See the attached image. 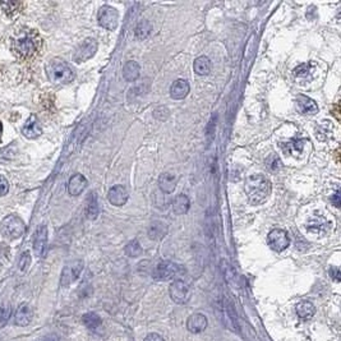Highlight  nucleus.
Returning a JSON list of instances; mask_svg holds the SVG:
<instances>
[{
	"mask_svg": "<svg viewBox=\"0 0 341 341\" xmlns=\"http://www.w3.org/2000/svg\"><path fill=\"white\" fill-rule=\"evenodd\" d=\"M267 243L276 252H283L290 245V238L283 229H274L267 236Z\"/></svg>",
	"mask_w": 341,
	"mask_h": 341,
	"instance_id": "1a4fd4ad",
	"label": "nucleus"
},
{
	"mask_svg": "<svg viewBox=\"0 0 341 341\" xmlns=\"http://www.w3.org/2000/svg\"><path fill=\"white\" fill-rule=\"evenodd\" d=\"M331 201H332V202L335 203L336 207H338V206H340V192H336L335 196H333V197L331 198Z\"/></svg>",
	"mask_w": 341,
	"mask_h": 341,
	"instance_id": "79ce46f5",
	"label": "nucleus"
},
{
	"mask_svg": "<svg viewBox=\"0 0 341 341\" xmlns=\"http://www.w3.org/2000/svg\"><path fill=\"white\" fill-rule=\"evenodd\" d=\"M97 51V41L94 39H86L79 46L75 49L74 54H73V60L75 63H83V61L89 60L92 56L96 54Z\"/></svg>",
	"mask_w": 341,
	"mask_h": 341,
	"instance_id": "9d476101",
	"label": "nucleus"
},
{
	"mask_svg": "<svg viewBox=\"0 0 341 341\" xmlns=\"http://www.w3.org/2000/svg\"><path fill=\"white\" fill-rule=\"evenodd\" d=\"M304 142H307V139H291L289 142H284L281 148L285 153H300L304 147Z\"/></svg>",
	"mask_w": 341,
	"mask_h": 341,
	"instance_id": "bb28decb",
	"label": "nucleus"
},
{
	"mask_svg": "<svg viewBox=\"0 0 341 341\" xmlns=\"http://www.w3.org/2000/svg\"><path fill=\"white\" fill-rule=\"evenodd\" d=\"M109 202L114 206H123L128 201V192L124 187L115 186L110 188L108 193Z\"/></svg>",
	"mask_w": 341,
	"mask_h": 341,
	"instance_id": "2eb2a0df",
	"label": "nucleus"
},
{
	"mask_svg": "<svg viewBox=\"0 0 341 341\" xmlns=\"http://www.w3.org/2000/svg\"><path fill=\"white\" fill-rule=\"evenodd\" d=\"M309 72H311V63L300 64L294 69V74L297 77H305V75L309 74Z\"/></svg>",
	"mask_w": 341,
	"mask_h": 341,
	"instance_id": "f704fd0d",
	"label": "nucleus"
},
{
	"mask_svg": "<svg viewBox=\"0 0 341 341\" xmlns=\"http://www.w3.org/2000/svg\"><path fill=\"white\" fill-rule=\"evenodd\" d=\"M14 153L16 151H14L13 146H8V147L0 150V162H3V164L9 162L14 157Z\"/></svg>",
	"mask_w": 341,
	"mask_h": 341,
	"instance_id": "72a5a7b5",
	"label": "nucleus"
},
{
	"mask_svg": "<svg viewBox=\"0 0 341 341\" xmlns=\"http://www.w3.org/2000/svg\"><path fill=\"white\" fill-rule=\"evenodd\" d=\"M297 106L298 110L302 114H309V115H314L318 113V105L312 100L311 97L305 96V95H299L297 97Z\"/></svg>",
	"mask_w": 341,
	"mask_h": 341,
	"instance_id": "f3484780",
	"label": "nucleus"
},
{
	"mask_svg": "<svg viewBox=\"0 0 341 341\" xmlns=\"http://www.w3.org/2000/svg\"><path fill=\"white\" fill-rule=\"evenodd\" d=\"M41 46V39L34 30H20L12 37V50L17 58H34Z\"/></svg>",
	"mask_w": 341,
	"mask_h": 341,
	"instance_id": "f257e3e1",
	"label": "nucleus"
},
{
	"mask_svg": "<svg viewBox=\"0 0 341 341\" xmlns=\"http://www.w3.org/2000/svg\"><path fill=\"white\" fill-rule=\"evenodd\" d=\"M0 6L3 7L4 12L8 14L9 17H13V16H16V14H18L22 11L23 4L21 2H2Z\"/></svg>",
	"mask_w": 341,
	"mask_h": 341,
	"instance_id": "2f4dec72",
	"label": "nucleus"
},
{
	"mask_svg": "<svg viewBox=\"0 0 341 341\" xmlns=\"http://www.w3.org/2000/svg\"><path fill=\"white\" fill-rule=\"evenodd\" d=\"M86 215L90 220H95L99 216V201H97L96 193L94 192L90 194L89 200H87Z\"/></svg>",
	"mask_w": 341,
	"mask_h": 341,
	"instance_id": "cd10ccee",
	"label": "nucleus"
},
{
	"mask_svg": "<svg viewBox=\"0 0 341 341\" xmlns=\"http://www.w3.org/2000/svg\"><path fill=\"white\" fill-rule=\"evenodd\" d=\"M82 322H83L84 326L87 328H90V330H96V328H99L101 326L103 319H101V317L99 314L90 312V313H86L82 317Z\"/></svg>",
	"mask_w": 341,
	"mask_h": 341,
	"instance_id": "c85d7f7f",
	"label": "nucleus"
},
{
	"mask_svg": "<svg viewBox=\"0 0 341 341\" xmlns=\"http://www.w3.org/2000/svg\"><path fill=\"white\" fill-rule=\"evenodd\" d=\"M47 247V227L46 225H41L37 227L34 238V250L37 257H44Z\"/></svg>",
	"mask_w": 341,
	"mask_h": 341,
	"instance_id": "9b49d317",
	"label": "nucleus"
},
{
	"mask_svg": "<svg viewBox=\"0 0 341 341\" xmlns=\"http://www.w3.org/2000/svg\"><path fill=\"white\" fill-rule=\"evenodd\" d=\"M0 231L7 239L14 240V239L21 238L25 233V222L22 221L21 217L16 216V215H9L2 221Z\"/></svg>",
	"mask_w": 341,
	"mask_h": 341,
	"instance_id": "20e7f679",
	"label": "nucleus"
},
{
	"mask_svg": "<svg viewBox=\"0 0 341 341\" xmlns=\"http://www.w3.org/2000/svg\"><path fill=\"white\" fill-rule=\"evenodd\" d=\"M189 90H191V87H189V83L186 79H177L170 87V95L175 100H182V99H186L188 96Z\"/></svg>",
	"mask_w": 341,
	"mask_h": 341,
	"instance_id": "a211bd4d",
	"label": "nucleus"
},
{
	"mask_svg": "<svg viewBox=\"0 0 341 341\" xmlns=\"http://www.w3.org/2000/svg\"><path fill=\"white\" fill-rule=\"evenodd\" d=\"M151 31H152V26L148 21H141V22L137 23L136 26V31H134V34H136V37L139 40H144L146 37L150 36Z\"/></svg>",
	"mask_w": 341,
	"mask_h": 341,
	"instance_id": "7c9ffc66",
	"label": "nucleus"
},
{
	"mask_svg": "<svg viewBox=\"0 0 341 341\" xmlns=\"http://www.w3.org/2000/svg\"><path fill=\"white\" fill-rule=\"evenodd\" d=\"M32 321V311L28 305H20L14 313V323L17 326H27Z\"/></svg>",
	"mask_w": 341,
	"mask_h": 341,
	"instance_id": "412c9836",
	"label": "nucleus"
},
{
	"mask_svg": "<svg viewBox=\"0 0 341 341\" xmlns=\"http://www.w3.org/2000/svg\"><path fill=\"white\" fill-rule=\"evenodd\" d=\"M221 270L225 275V279L227 280V283H230L231 285H236L238 284V276H236L235 270L233 269L230 264L225 260L221 261Z\"/></svg>",
	"mask_w": 341,
	"mask_h": 341,
	"instance_id": "c756f323",
	"label": "nucleus"
},
{
	"mask_svg": "<svg viewBox=\"0 0 341 341\" xmlns=\"http://www.w3.org/2000/svg\"><path fill=\"white\" fill-rule=\"evenodd\" d=\"M216 114L212 115V119L210 120L207 125V137H210V142L214 139L215 137V128H216Z\"/></svg>",
	"mask_w": 341,
	"mask_h": 341,
	"instance_id": "e433bc0d",
	"label": "nucleus"
},
{
	"mask_svg": "<svg viewBox=\"0 0 341 341\" xmlns=\"http://www.w3.org/2000/svg\"><path fill=\"white\" fill-rule=\"evenodd\" d=\"M31 264V255L28 252H25L22 255H21L20 264H18V267H20L21 271H26L28 269Z\"/></svg>",
	"mask_w": 341,
	"mask_h": 341,
	"instance_id": "c9c22d12",
	"label": "nucleus"
},
{
	"mask_svg": "<svg viewBox=\"0 0 341 341\" xmlns=\"http://www.w3.org/2000/svg\"><path fill=\"white\" fill-rule=\"evenodd\" d=\"M97 20L100 23L101 27L106 28L109 31L117 30L118 21H119V13L114 7L104 6L101 7L99 14H97Z\"/></svg>",
	"mask_w": 341,
	"mask_h": 341,
	"instance_id": "423d86ee",
	"label": "nucleus"
},
{
	"mask_svg": "<svg viewBox=\"0 0 341 341\" xmlns=\"http://www.w3.org/2000/svg\"><path fill=\"white\" fill-rule=\"evenodd\" d=\"M147 233L150 239H152V240H161L167 234V225L164 221L156 220V221H152L150 224Z\"/></svg>",
	"mask_w": 341,
	"mask_h": 341,
	"instance_id": "6ab92c4d",
	"label": "nucleus"
},
{
	"mask_svg": "<svg viewBox=\"0 0 341 341\" xmlns=\"http://www.w3.org/2000/svg\"><path fill=\"white\" fill-rule=\"evenodd\" d=\"M45 70L49 80L54 84H65L74 79V72L70 65L61 59H51L47 61Z\"/></svg>",
	"mask_w": 341,
	"mask_h": 341,
	"instance_id": "7ed1b4c3",
	"label": "nucleus"
},
{
	"mask_svg": "<svg viewBox=\"0 0 341 341\" xmlns=\"http://www.w3.org/2000/svg\"><path fill=\"white\" fill-rule=\"evenodd\" d=\"M330 226H331L330 222L324 219L323 216H319V215H316V216L311 217V219L308 220V224H307L308 230L313 231V233H317V234L327 233V231L330 230Z\"/></svg>",
	"mask_w": 341,
	"mask_h": 341,
	"instance_id": "4468645a",
	"label": "nucleus"
},
{
	"mask_svg": "<svg viewBox=\"0 0 341 341\" xmlns=\"http://www.w3.org/2000/svg\"><path fill=\"white\" fill-rule=\"evenodd\" d=\"M22 133L23 136L27 137V138L30 139H35L39 136H41L42 133L41 125H40L39 120H37V118L35 117V115L28 118L27 122L25 123V125H23L22 128Z\"/></svg>",
	"mask_w": 341,
	"mask_h": 341,
	"instance_id": "ddd939ff",
	"label": "nucleus"
},
{
	"mask_svg": "<svg viewBox=\"0 0 341 341\" xmlns=\"http://www.w3.org/2000/svg\"><path fill=\"white\" fill-rule=\"evenodd\" d=\"M87 179L82 174H74L68 182V192L70 196H79L86 189Z\"/></svg>",
	"mask_w": 341,
	"mask_h": 341,
	"instance_id": "dca6fc26",
	"label": "nucleus"
},
{
	"mask_svg": "<svg viewBox=\"0 0 341 341\" xmlns=\"http://www.w3.org/2000/svg\"><path fill=\"white\" fill-rule=\"evenodd\" d=\"M8 191H9L8 181H7L3 175H0V197L6 196V194L8 193Z\"/></svg>",
	"mask_w": 341,
	"mask_h": 341,
	"instance_id": "4c0bfd02",
	"label": "nucleus"
},
{
	"mask_svg": "<svg viewBox=\"0 0 341 341\" xmlns=\"http://www.w3.org/2000/svg\"><path fill=\"white\" fill-rule=\"evenodd\" d=\"M82 270H83V262L80 261V260H75V261H72L65 265L63 269V272H61V286H69L70 284L74 283L79 278Z\"/></svg>",
	"mask_w": 341,
	"mask_h": 341,
	"instance_id": "6e6552de",
	"label": "nucleus"
},
{
	"mask_svg": "<svg viewBox=\"0 0 341 341\" xmlns=\"http://www.w3.org/2000/svg\"><path fill=\"white\" fill-rule=\"evenodd\" d=\"M173 210L177 215H184L189 210V198L186 194H179L173 201Z\"/></svg>",
	"mask_w": 341,
	"mask_h": 341,
	"instance_id": "a878e982",
	"label": "nucleus"
},
{
	"mask_svg": "<svg viewBox=\"0 0 341 341\" xmlns=\"http://www.w3.org/2000/svg\"><path fill=\"white\" fill-rule=\"evenodd\" d=\"M207 318H206L205 314L202 313H194L192 316L188 317V321H187V328H188L189 332L192 333H200L207 328Z\"/></svg>",
	"mask_w": 341,
	"mask_h": 341,
	"instance_id": "f8f14e48",
	"label": "nucleus"
},
{
	"mask_svg": "<svg viewBox=\"0 0 341 341\" xmlns=\"http://www.w3.org/2000/svg\"><path fill=\"white\" fill-rule=\"evenodd\" d=\"M139 72H141V67H139V64L134 60L127 61L124 67H123V77H124L128 82H134V80L138 79Z\"/></svg>",
	"mask_w": 341,
	"mask_h": 341,
	"instance_id": "4be33fe9",
	"label": "nucleus"
},
{
	"mask_svg": "<svg viewBox=\"0 0 341 341\" xmlns=\"http://www.w3.org/2000/svg\"><path fill=\"white\" fill-rule=\"evenodd\" d=\"M194 72L200 75H207L210 74L211 70H212V63H211L210 59L207 56H200L194 60L193 64Z\"/></svg>",
	"mask_w": 341,
	"mask_h": 341,
	"instance_id": "5701e85b",
	"label": "nucleus"
},
{
	"mask_svg": "<svg viewBox=\"0 0 341 341\" xmlns=\"http://www.w3.org/2000/svg\"><path fill=\"white\" fill-rule=\"evenodd\" d=\"M170 298L174 300L178 304H184L189 300L191 298V289L189 285L182 279H177L175 281H173L172 285L169 288Z\"/></svg>",
	"mask_w": 341,
	"mask_h": 341,
	"instance_id": "0eeeda50",
	"label": "nucleus"
},
{
	"mask_svg": "<svg viewBox=\"0 0 341 341\" xmlns=\"http://www.w3.org/2000/svg\"><path fill=\"white\" fill-rule=\"evenodd\" d=\"M125 253H127V255H129V257H132V258L141 255L142 247H141V244H139V241L138 240L129 241V243L127 244V247H125Z\"/></svg>",
	"mask_w": 341,
	"mask_h": 341,
	"instance_id": "473e14b6",
	"label": "nucleus"
},
{
	"mask_svg": "<svg viewBox=\"0 0 341 341\" xmlns=\"http://www.w3.org/2000/svg\"><path fill=\"white\" fill-rule=\"evenodd\" d=\"M295 311H297V314L300 318L308 319L316 313V307L313 305V303L304 300V302L298 303L297 307H295Z\"/></svg>",
	"mask_w": 341,
	"mask_h": 341,
	"instance_id": "393cba45",
	"label": "nucleus"
},
{
	"mask_svg": "<svg viewBox=\"0 0 341 341\" xmlns=\"http://www.w3.org/2000/svg\"><path fill=\"white\" fill-rule=\"evenodd\" d=\"M224 321H226V326L227 327H230L231 330L235 331V332H238L239 331V324H238V321H236V314L235 312H234L233 307L230 305V303H225L224 305Z\"/></svg>",
	"mask_w": 341,
	"mask_h": 341,
	"instance_id": "b1692460",
	"label": "nucleus"
},
{
	"mask_svg": "<svg viewBox=\"0 0 341 341\" xmlns=\"http://www.w3.org/2000/svg\"><path fill=\"white\" fill-rule=\"evenodd\" d=\"M330 275L331 278L335 279L336 281H340V270H338L337 267H332V269L330 270Z\"/></svg>",
	"mask_w": 341,
	"mask_h": 341,
	"instance_id": "ea45409f",
	"label": "nucleus"
},
{
	"mask_svg": "<svg viewBox=\"0 0 341 341\" xmlns=\"http://www.w3.org/2000/svg\"><path fill=\"white\" fill-rule=\"evenodd\" d=\"M144 341H165L164 337L161 335H158V333H148L147 336H146V338H144Z\"/></svg>",
	"mask_w": 341,
	"mask_h": 341,
	"instance_id": "58836bf2",
	"label": "nucleus"
},
{
	"mask_svg": "<svg viewBox=\"0 0 341 341\" xmlns=\"http://www.w3.org/2000/svg\"><path fill=\"white\" fill-rule=\"evenodd\" d=\"M177 177L172 173H162V174L158 177V187L164 193H173L177 187Z\"/></svg>",
	"mask_w": 341,
	"mask_h": 341,
	"instance_id": "aec40b11",
	"label": "nucleus"
},
{
	"mask_svg": "<svg viewBox=\"0 0 341 341\" xmlns=\"http://www.w3.org/2000/svg\"><path fill=\"white\" fill-rule=\"evenodd\" d=\"M7 318H8V309L0 307V321H6Z\"/></svg>",
	"mask_w": 341,
	"mask_h": 341,
	"instance_id": "a19ab883",
	"label": "nucleus"
},
{
	"mask_svg": "<svg viewBox=\"0 0 341 341\" xmlns=\"http://www.w3.org/2000/svg\"><path fill=\"white\" fill-rule=\"evenodd\" d=\"M181 274H183V270L181 266H178L177 264H173L170 261L160 262L157 266L153 270V279L158 281H166L172 280V279L177 278Z\"/></svg>",
	"mask_w": 341,
	"mask_h": 341,
	"instance_id": "39448f33",
	"label": "nucleus"
},
{
	"mask_svg": "<svg viewBox=\"0 0 341 341\" xmlns=\"http://www.w3.org/2000/svg\"><path fill=\"white\" fill-rule=\"evenodd\" d=\"M2 132H3V124L0 123V137H2Z\"/></svg>",
	"mask_w": 341,
	"mask_h": 341,
	"instance_id": "37998d69",
	"label": "nucleus"
},
{
	"mask_svg": "<svg viewBox=\"0 0 341 341\" xmlns=\"http://www.w3.org/2000/svg\"><path fill=\"white\" fill-rule=\"evenodd\" d=\"M244 191L252 205H261L266 202L271 194V183L262 174L250 175L245 181Z\"/></svg>",
	"mask_w": 341,
	"mask_h": 341,
	"instance_id": "f03ea898",
	"label": "nucleus"
}]
</instances>
